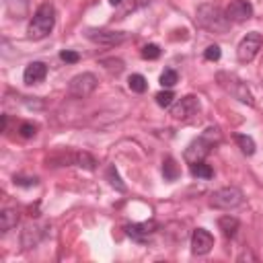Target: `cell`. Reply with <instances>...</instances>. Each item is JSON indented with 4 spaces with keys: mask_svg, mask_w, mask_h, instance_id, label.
Returning a JSON list of instances; mask_svg holds the SVG:
<instances>
[{
    "mask_svg": "<svg viewBox=\"0 0 263 263\" xmlns=\"http://www.w3.org/2000/svg\"><path fill=\"white\" fill-rule=\"evenodd\" d=\"M127 86L134 90V92H146V88H148V82H146V78L142 76V74H132L129 78H127Z\"/></svg>",
    "mask_w": 263,
    "mask_h": 263,
    "instance_id": "obj_23",
    "label": "cell"
},
{
    "mask_svg": "<svg viewBox=\"0 0 263 263\" xmlns=\"http://www.w3.org/2000/svg\"><path fill=\"white\" fill-rule=\"evenodd\" d=\"M84 37L97 45H105V47H115V45H121L125 39H127V33L125 31H111V29H86L84 31Z\"/></svg>",
    "mask_w": 263,
    "mask_h": 263,
    "instance_id": "obj_8",
    "label": "cell"
},
{
    "mask_svg": "<svg viewBox=\"0 0 263 263\" xmlns=\"http://www.w3.org/2000/svg\"><path fill=\"white\" fill-rule=\"evenodd\" d=\"M242 201H245V195L238 187H222L210 195V205L216 210H234L242 205Z\"/></svg>",
    "mask_w": 263,
    "mask_h": 263,
    "instance_id": "obj_5",
    "label": "cell"
},
{
    "mask_svg": "<svg viewBox=\"0 0 263 263\" xmlns=\"http://www.w3.org/2000/svg\"><path fill=\"white\" fill-rule=\"evenodd\" d=\"M226 16L230 18V23H242L249 21L253 16V4L249 0H232L226 6Z\"/></svg>",
    "mask_w": 263,
    "mask_h": 263,
    "instance_id": "obj_12",
    "label": "cell"
},
{
    "mask_svg": "<svg viewBox=\"0 0 263 263\" xmlns=\"http://www.w3.org/2000/svg\"><path fill=\"white\" fill-rule=\"evenodd\" d=\"M6 10H8L10 16L23 18L29 10V4H27V0H6Z\"/></svg>",
    "mask_w": 263,
    "mask_h": 263,
    "instance_id": "obj_18",
    "label": "cell"
},
{
    "mask_svg": "<svg viewBox=\"0 0 263 263\" xmlns=\"http://www.w3.org/2000/svg\"><path fill=\"white\" fill-rule=\"evenodd\" d=\"M214 247V236L205 228H195L191 232V253L193 255H208Z\"/></svg>",
    "mask_w": 263,
    "mask_h": 263,
    "instance_id": "obj_11",
    "label": "cell"
},
{
    "mask_svg": "<svg viewBox=\"0 0 263 263\" xmlns=\"http://www.w3.org/2000/svg\"><path fill=\"white\" fill-rule=\"evenodd\" d=\"M105 177H107V181H109V185H111V187H115L117 191H125V183L121 181V177H119V173H117L115 164L107 166V171H105Z\"/></svg>",
    "mask_w": 263,
    "mask_h": 263,
    "instance_id": "obj_22",
    "label": "cell"
},
{
    "mask_svg": "<svg viewBox=\"0 0 263 263\" xmlns=\"http://www.w3.org/2000/svg\"><path fill=\"white\" fill-rule=\"evenodd\" d=\"M216 82H218V86H220L226 95H230V97L236 99L238 103H245V105H249V107H255V99H253V95H251L247 82H245L240 76H236L234 72L220 70V72L216 74Z\"/></svg>",
    "mask_w": 263,
    "mask_h": 263,
    "instance_id": "obj_2",
    "label": "cell"
},
{
    "mask_svg": "<svg viewBox=\"0 0 263 263\" xmlns=\"http://www.w3.org/2000/svg\"><path fill=\"white\" fill-rule=\"evenodd\" d=\"M18 134H21L23 138H33V136L37 134V125L31 123V121H23V123L18 125Z\"/></svg>",
    "mask_w": 263,
    "mask_h": 263,
    "instance_id": "obj_28",
    "label": "cell"
},
{
    "mask_svg": "<svg viewBox=\"0 0 263 263\" xmlns=\"http://www.w3.org/2000/svg\"><path fill=\"white\" fill-rule=\"evenodd\" d=\"M101 66H103L107 72H111V74L123 72V62L117 60V58H103V60H101Z\"/></svg>",
    "mask_w": 263,
    "mask_h": 263,
    "instance_id": "obj_24",
    "label": "cell"
},
{
    "mask_svg": "<svg viewBox=\"0 0 263 263\" xmlns=\"http://www.w3.org/2000/svg\"><path fill=\"white\" fill-rule=\"evenodd\" d=\"M195 23L201 29H205L210 33H216V35H224L230 29V18L226 16V10H222L218 4H210V2L197 6Z\"/></svg>",
    "mask_w": 263,
    "mask_h": 263,
    "instance_id": "obj_1",
    "label": "cell"
},
{
    "mask_svg": "<svg viewBox=\"0 0 263 263\" xmlns=\"http://www.w3.org/2000/svg\"><path fill=\"white\" fill-rule=\"evenodd\" d=\"M177 82H179V74H177L173 68H166V70L160 74V84H162L164 88H173Z\"/></svg>",
    "mask_w": 263,
    "mask_h": 263,
    "instance_id": "obj_25",
    "label": "cell"
},
{
    "mask_svg": "<svg viewBox=\"0 0 263 263\" xmlns=\"http://www.w3.org/2000/svg\"><path fill=\"white\" fill-rule=\"evenodd\" d=\"M150 2H152V0H136V4H138V6H148Z\"/></svg>",
    "mask_w": 263,
    "mask_h": 263,
    "instance_id": "obj_32",
    "label": "cell"
},
{
    "mask_svg": "<svg viewBox=\"0 0 263 263\" xmlns=\"http://www.w3.org/2000/svg\"><path fill=\"white\" fill-rule=\"evenodd\" d=\"M162 175H164V181H177L181 171H179V164L173 156H166L162 160Z\"/></svg>",
    "mask_w": 263,
    "mask_h": 263,
    "instance_id": "obj_17",
    "label": "cell"
},
{
    "mask_svg": "<svg viewBox=\"0 0 263 263\" xmlns=\"http://www.w3.org/2000/svg\"><path fill=\"white\" fill-rule=\"evenodd\" d=\"M191 175L195 177V179H212L214 177V168L210 166V164H205L203 160L201 162H195V164H191Z\"/></svg>",
    "mask_w": 263,
    "mask_h": 263,
    "instance_id": "obj_21",
    "label": "cell"
},
{
    "mask_svg": "<svg viewBox=\"0 0 263 263\" xmlns=\"http://www.w3.org/2000/svg\"><path fill=\"white\" fill-rule=\"evenodd\" d=\"M74 164L80 166V168H86V171H95L97 160L88 152H74Z\"/></svg>",
    "mask_w": 263,
    "mask_h": 263,
    "instance_id": "obj_19",
    "label": "cell"
},
{
    "mask_svg": "<svg viewBox=\"0 0 263 263\" xmlns=\"http://www.w3.org/2000/svg\"><path fill=\"white\" fill-rule=\"evenodd\" d=\"M45 226H41V224H37V222H29V224H25L23 226V230H21V247L25 249V251H29V249H35L43 238H45Z\"/></svg>",
    "mask_w": 263,
    "mask_h": 263,
    "instance_id": "obj_10",
    "label": "cell"
},
{
    "mask_svg": "<svg viewBox=\"0 0 263 263\" xmlns=\"http://www.w3.org/2000/svg\"><path fill=\"white\" fill-rule=\"evenodd\" d=\"M220 55H222V51H220V47L214 43V45H208L205 47V51H203V58L205 60H210V62H216V60H220Z\"/></svg>",
    "mask_w": 263,
    "mask_h": 263,
    "instance_id": "obj_30",
    "label": "cell"
},
{
    "mask_svg": "<svg viewBox=\"0 0 263 263\" xmlns=\"http://www.w3.org/2000/svg\"><path fill=\"white\" fill-rule=\"evenodd\" d=\"M222 140V134L218 127H208L203 129V134L199 138H195L193 142H189V146L185 148V160L189 164H195V162H201L210 152L212 148Z\"/></svg>",
    "mask_w": 263,
    "mask_h": 263,
    "instance_id": "obj_3",
    "label": "cell"
},
{
    "mask_svg": "<svg viewBox=\"0 0 263 263\" xmlns=\"http://www.w3.org/2000/svg\"><path fill=\"white\" fill-rule=\"evenodd\" d=\"M109 2H111V4H113V6H115V4H121V2H123V0H109Z\"/></svg>",
    "mask_w": 263,
    "mask_h": 263,
    "instance_id": "obj_33",
    "label": "cell"
},
{
    "mask_svg": "<svg viewBox=\"0 0 263 263\" xmlns=\"http://www.w3.org/2000/svg\"><path fill=\"white\" fill-rule=\"evenodd\" d=\"M18 218H21L18 210H14V208L2 210V214H0V232L6 234L8 230H12V228L18 224Z\"/></svg>",
    "mask_w": 263,
    "mask_h": 263,
    "instance_id": "obj_15",
    "label": "cell"
},
{
    "mask_svg": "<svg viewBox=\"0 0 263 263\" xmlns=\"http://www.w3.org/2000/svg\"><path fill=\"white\" fill-rule=\"evenodd\" d=\"M99 80L92 72H82V74H76L70 82H68V95L72 99H86L95 92Z\"/></svg>",
    "mask_w": 263,
    "mask_h": 263,
    "instance_id": "obj_6",
    "label": "cell"
},
{
    "mask_svg": "<svg viewBox=\"0 0 263 263\" xmlns=\"http://www.w3.org/2000/svg\"><path fill=\"white\" fill-rule=\"evenodd\" d=\"M12 183H14V185H18V187H33V185H37V177H23V175H14Z\"/></svg>",
    "mask_w": 263,
    "mask_h": 263,
    "instance_id": "obj_29",
    "label": "cell"
},
{
    "mask_svg": "<svg viewBox=\"0 0 263 263\" xmlns=\"http://www.w3.org/2000/svg\"><path fill=\"white\" fill-rule=\"evenodd\" d=\"M45 76H47V66L43 62H31L23 72L25 84H39L45 80Z\"/></svg>",
    "mask_w": 263,
    "mask_h": 263,
    "instance_id": "obj_14",
    "label": "cell"
},
{
    "mask_svg": "<svg viewBox=\"0 0 263 263\" xmlns=\"http://www.w3.org/2000/svg\"><path fill=\"white\" fill-rule=\"evenodd\" d=\"M60 58H62L66 64H76V62H80V53H78V51H72V49H64V51L60 53Z\"/></svg>",
    "mask_w": 263,
    "mask_h": 263,
    "instance_id": "obj_31",
    "label": "cell"
},
{
    "mask_svg": "<svg viewBox=\"0 0 263 263\" xmlns=\"http://www.w3.org/2000/svg\"><path fill=\"white\" fill-rule=\"evenodd\" d=\"M234 140H236L238 148L242 150V154H247V156L255 154V148H257V146H255V140H253L251 136H247V134H236Z\"/></svg>",
    "mask_w": 263,
    "mask_h": 263,
    "instance_id": "obj_20",
    "label": "cell"
},
{
    "mask_svg": "<svg viewBox=\"0 0 263 263\" xmlns=\"http://www.w3.org/2000/svg\"><path fill=\"white\" fill-rule=\"evenodd\" d=\"M53 25H55V8L53 4L49 2H43L35 14L31 16L29 21V27H27V35L29 39H45L51 31H53Z\"/></svg>",
    "mask_w": 263,
    "mask_h": 263,
    "instance_id": "obj_4",
    "label": "cell"
},
{
    "mask_svg": "<svg viewBox=\"0 0 263 263\" xmlns=\"http://www.w3.org/2000/svg\"><path fill=\"white\" fill-rule=\"evenodd\" d=\"M238 226H240V222H238L234 216H222V218L218 220V228L222 230V234H224L226 238H232V236L236 234Z\"/></svg>",
    "mask_w": 263,
    "mask_h": 263,
    "instance_id": "obj_16",
    "label": "cell"
},
{
    "mask_svg": "<svg viewBox=\"0 0 263 263\" xmlns=\"http://www.w3.org/2000/svg\"><path fill=\"white\" fill-rule=\"evenodd\" d=\"M156 228H158V224L154 222V220H148V222H136V224H127L125 226V232L134 238V240H146L148 236H152L154 232H156Z\"/></svg>",
    "mask_w": 263,
    "mask_h": 263,
    "instance_id": "obj_13",
    "label": "cell"
},
{
    "mask_svg": "<svg viewBox=\"0 0 263 263\" xmlns=\"http://www.w3.org/2000/svg\"><path fill=\"white\" fill-rule=\"evenodd\" d=\"M158 55H160V47L156 43H148V45L142 47V58L144 60H156Z\"/></svg>",
    "mask_w": 263,
    "mask_h": 263,
    "instance_id": "obj_27",
    "label": "cell"
},
{
    "mask_svg": "<svg viewBox=\"0 0 263 263\" xmlns=\"http://www.w3.org/2000/svg\"><path fill=\"white\" fill-rule=\"evenodd\" d=\"M261 43H263L261 33H257V31L247 33V35L240 39L238 47H236V60H238L240 64H249V62H253V60L257 58L259 49H261Z\"/></svg>",
    "mask_w": 263,
    "mask_h": 263,
    "instance_id": "obj_7",
    "label": "cell"
},
{
    "mask_svg": "<svg viewBox=\"0 0 263 263\" xmlns=\"http://www.w3.org/2000/svg\"><path fill=\"white\" fill-rule=\"evenodd\" d=\"M199 113V99L193 97V95H187V97H181L173 107H171V115L175 119H181V121H189L193 115Z\"/></svg>",
    "mask_w": 263,
    "mask_h": 263,
    "instance_id": "obj_9",
    "label": "cell"
},
{
    "mask_svg": "<svg viewBox=\"0 0 263 263\" xmlns=\"http://www.w3.org/2000/svg\"><path fill=\"white\" fill-rule=\"evenodd\" d=\"M154 99H156V105H158V107H171V103H173L175 95H173V90H171V88H166V90H160Z\"/></svg>",
    "mask_w": 263,
    "mask_h": 263,
    "instance_id": "obj_26",
    "label": "cell"
}]
</instances>
